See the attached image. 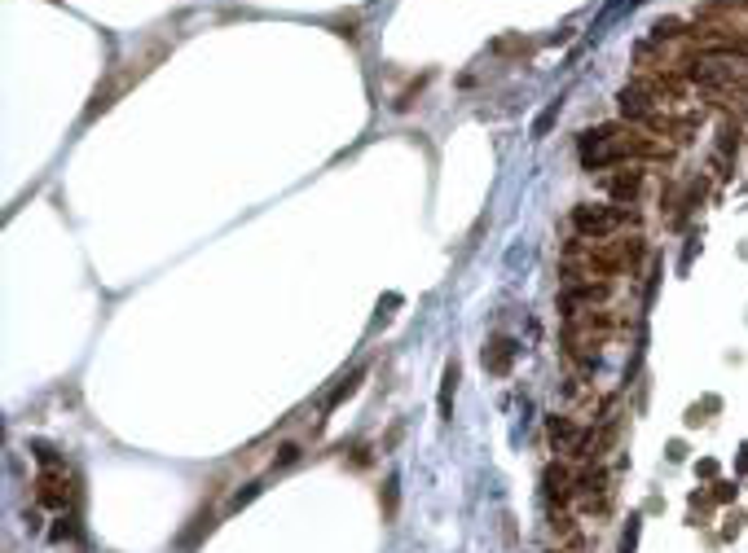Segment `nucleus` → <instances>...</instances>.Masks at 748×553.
<instances>
[{"label": "nucleus", "mask_w": 748, "mask_h": 553, "mask_svg": "<svg viewBox=\"0 0 748 553\" xmlns=\"http://www.w3.org/2000/svg\"><path fill=\"white\" fill-rule=\"evenodd\" d=\"M291 461H299V448H296V444H287V448H282V457H278V466H291Z\"/></svg>", "instance_id": "nucleus-3"}, {"label": "nucleus", "mask_w": 748, "mask_h": 553, "mask_svg": "<svg viewBox=\"0 0 748 553\" xmlns=\"http://www.w3.org/2000/svg\"><path fill=\"white\" fill-rule=\"evenodd\" d=\"M45 461V475L36 479V501L40 505H53V509H67L71 505V479H67V466H58L49 453H40Z\"/></svg>", "instance_id": "nucleus-1"}, {"label": "nucleus", "mask_w": 748, "mask_h": 553, "mask_svg": "<svg viewBox=\"0 0 748 553\" xmlns=\"http://www.w3.org/2000/svg\"><path fill=\"white\" fill-rule=\"evenodd\" d=\"M546 496H550V505H564V501L577 496V484H573V475H568L564 466H550V470H546Z\"/></svg>", "instance_id": "nucleus-2"}]
</instances>
